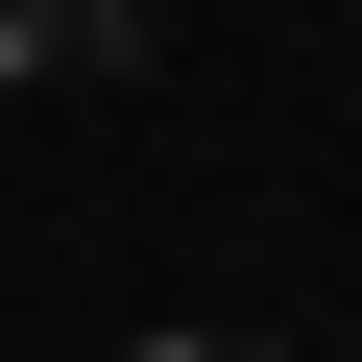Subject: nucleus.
I'll use <instances>...</instances> for the list:
<instances>
[{
    "instance_id": "obj_1",
    "label": "nucleus",
    "mask_w": 362,
    "mask_h": 362,
    "mask_svg": "<svg viewBox=\"0 0 362 362\" xmlns=\"http://www.w3.org/2000/svg\"><path fill=\"white\" fill-rule=\"evenodd\" d=\"M73 73V25H49V0H0V97H49Z\"/></svg>"
},
{
    "instance_id": "obj_2",
    "label": "nucleus",
    "mask_w": 362,
    "mask_h": 362,
    "mask_svg": "<svg viewBox=\"0 0 362 362\" xmlns=\"http://www.w3.org/2000/svg\"><path fill=\"white\" fill-rule=\"evenodd\" d=\"M49 25H73V73H145V0H49Z\"/></svg>"
},
{
    "instance_id": "obj_3",
    "label": "nucleus",
    "mask_w": 362,
    "mask_h": 362,
    "mask_svg": "<svg viewBox=\"0 0 362 362\" xmlns=\"http://www.w3.org/2000/svg\"><path fill=\"white\" fill-rule=\"evenodd\" d=\"M121 362H266V338H218V314H145V338H121Z\"/></svg>"
}]
</instances>
